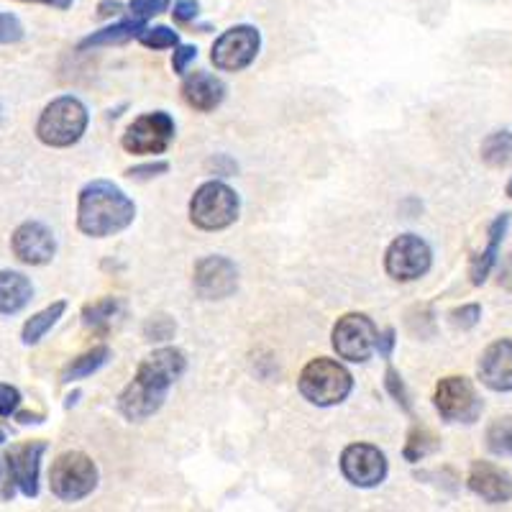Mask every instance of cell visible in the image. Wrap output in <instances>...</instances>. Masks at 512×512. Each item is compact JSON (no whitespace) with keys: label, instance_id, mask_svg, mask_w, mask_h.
<instances>
[{"label":"cell","instance_id":"obj_17","mask_svg":"<svg viewBox=\"0 0 512 512\" xmlns=\"http://www.w3.org/2000/svg\"><path fill=\"white\" fill-rule=\"evenodd\" d=\"M479 379L492 392H512V338H500L482 351Z\"/></svg>","mask_w":512,"mask_h":512},{"label":"cell","instance_id":"obj_16","mask_svg":"<svg viewBox=\"0 0 512 512\" xmlns=\"http://www.w3.org/2000/svg\"><path fill=\"white\" fill-rule=\"evenodd\" d=\"M466 484L489 505H505L512 500V474L492 461H474Z\"/></svg>","mask_w":512,"mask_h":512},{"label":"cell","instance_id":"obj_23","mask_svg":"<svg viewBox=\"0 0 512 512\" xmlns=\"http://www.w3.org/2000/svg\"><path fill=\"white\" fill-rule=\"evenodd\" d=\"M108 361H111V349L105 344L93 346V349H88L85 354H80L64 367L62 382H77V379L90 377V374H95L98 369H103Z\"/></svg>","mask_w":512,"mask_h":512},{"label":"cell","instance_id":"obj_41","mask_svg":"<svg viewBox=\"0 0 512 512\" xmlns=\"http://www.w3.org/2000/svg\"><path fill=\"white\" fill-rule=\"evenodd\" d=\"M24 3H44V6L59 8V11H67L72 6V0H24Z\"/></svg>","mask_w":512,"mask_h":512},{"label":"cell","instance_id":"obj_7","mask_svg":"<svg viewBox=\"0 0 512 512\" xmlns=\"http://www.w3.org/2000/svg\"><path fill=\"white\" fill-rule=\"evenodd\" d=\"M433 405L446 423H474L482 413V400L474 390L472 379L451 374L436 384Z\"/></svg>","mask_w":512,"mask_h":512},{"label":"cell","instance_id":"obj_13","mask_svg":"<svg viewBox=\"0 0 512 512\" xmlns=\"http://www.w3.org/2000/svg\"><path fill=\"white\" fill-rule=\"evenodd\" d=\"M192 285L203 300H223L239 287V269L226 256H203L195 264Z\"/></svg>","mask_w":512,"mask_h":512},{"label":"cell","instance_id":"obj_43","mask_svg":"<svg viewBox=\"0 0 512 512\" xmlns=\"http://www.w3.org/2000/svg\"><path fill=\"white\" fill-rule=\"evenodd\" d=\"M507 198H512V177H510V182H507Z\"/></svg>","mask_w":512,"mask_h":512},{"label":"cell","instance_id":"obj_10","mask_svg":"<svg viewBox=\"0 0 512 512\" xmlns=\"http://www.w3.org/2000/svg\"><path fill=\"white\" fill-rule=\"evenodd\" d=\"M172 139H175V118L164 111H154L139 116L126 128L121 146L128 154L149 157V154L167 152Z\"/></svg>","mask_w":512,"mask_h":512},{"label":"cell","instance_id":"obj_32","mask_svg":"<svg viewBox=\"0 0 512 512\" xmlns=\"http://www.w3.org/2000/svg\"><path fill=\"white\" fill-rule=\"evenodd\" d=\"M175 331H177V323L172 318H167V315H157V318L149 320L144 328L149 341H169V338L175 336Z\"/></svg>","mask_w":512,"mask_h":512},{"label":"cell","instance_id":"obj_5","mask_svg":"<svg viewBox=\"0 0 512 512\" xmlns=\"http://www.w3.org/2000/svg\"><path fill=\"white\" fill-rule=\"evenodd\" d=\"M239 218V195L221 180H208L190 200V221L200 231H223Z\"/></svg>","mask_w":512,"mask_h":512},{"label":"cell","instance_id":"obj_4","mask_svg":"<svg viewBox=\"0 0 512 512\" xmlns=\"http://www.w3.org/2000/svg\"><path fill=\"white\" fill-rule=\"evenodd\" d=\"M88 128V108L75 95H62L54 98L44 108L36 123V136L41 144L54 146V149H67L77 144Z\"/></svg>","mask_w":512,"mask_h":512},{"label":"cell","instance_id":"obj_8","mask_svg":"<svg viewBox=\"0 0 512 512\" xmlns=\"http://www.w3.org/2000/svg\"><path fill=\"white\" fill-rule=\"evenodd\" d=\"M433 264L431 246L425 244L415 233H402L384 251V269L392 280L415 282L428 274Z\"/></svg>","mask_w":512,"mask_h":512},{"label":"cell","instance_id":"obj_38","mask_svg":"<svg viewBox=\"0 0 512 512\" xmlns=\"http://www.w3.org/2000/svg\"><path fill=\"white\" fill-rule=\"evenodd\" d=\"M395 344H397V333L395 328H384V331H377V346H374V351H379V356L382 359H390L392 351H395Z\"/></svg>","mask_w":512,"mask_h":512},{"label":"cell","instance_id":"obj_42","mask_svg":"<svg viewBox=\"0 0 512 512\" xmlns=\"http://www.w3.org/2000/svg\"><path fill=\"white\" fill-rule=\"evenodd\" d=\"M77 397H80V392H72V395L67 397V402H64V405H67V408H72V405L77 402Z\"/></svg>","mask_w":512,"mask_h":512},{"label":"cell","instance_id":"obj_34","mask_svg":"<svg viewBox=\"0 0 512 512\" xmlns=\"http://www.w3.org/2000/svg\"><path fill=\"white\" fill-rule=\"evenodd\" d=\"M18 405H21V392L13 384L0 382V418H11L16 415Z\"/></svg>","mask_w":512,"mask_h":512},{"label":"cell","instance_id":"obj_40","mask_svg":"<svg viewBox=\"0 0 512 512\" xmlns=\"http://www.w3.org/2000/svg\"><path fill=\"white\" fill-rule=\"evenodd\" d=\"M121 3H118V0H103V3H100L98 6V16L100 18H111V16H118V13H121Z\"/></svg>","mask_w":512,"mask_h":512},{"label":"cell","instance_id":"obj_22","mask_svg":"<svg viewBox=\"0 0 512 512\" xmlns=\"http://www.w3.org/2000/svg\"><path fill=\"white\" fill-rule=\"evenodd\" d=\"M123 300L121 297H100L95 303H88L82 308V323L93 331H108L113 320L121 318Z\"/></svg>","mask_w":512,"mask_h":512},{"label":"cell","instance_id":"obj_30","mask_svg":"<svg viewBox=\"0 0 512 512\" xmlns=\"http://www.w3.org/2000/svg\"><path fill=\"white\" fill-rule=\"evenodd\" d=\"M172 6V0H131L128 3V16L136 18V21H141V24H146L149 18L159 16V13H164L167 8Z\"/></svg>","mask_w":512,"mask_h":512},{"label":"cell","instance_id":"obj_28","mask_svg":"<svg viewBox=\"0 0 512 512\" xmlns=\"http://www.w3.org/2000/svg\"><path fill=\"white\" fill-rule=\"evenodd\" d=\"M136 39H139L146 49H175L177 44H180L177 31H172L169 26H144Z\"/></svg>","mask_w":512,"mask_h":512},{"label":"cell","instance_id":"obj_6","mask_svg":"<svg viewBox=\"0 0 512 512\" xmlns=\"http://www.w3.org/2000/svg\"><path fill=\"white\" fill-rule=\"evenodd\" d=\"M52 495L62 502H80L90 497L98 487V466L82 451H67L57 456L49 472Z\"/></svg>","mask_w":512,"mask_h":512},{"label":"cell","instance_id":"obj_27","mask_svg":"<svg viewBox=\"0 0 512 512\" xmlns=\"http://www.w3.org/2000/svg\"><path fill=\"white\" fill-rule=\"evenodd\" d=\"M438 446H441V443H438V438L433 436L428 428H423V425H415L413 431H410L408 443H405V451H402V454H405V459H408L410 464H415V461H420V459H425L428 454H433Z\"/></svg>","mask_w":512,"mask_h":512},{"label":"cell","instance_id":"obj_15","mask_svg":"<svg viewBox=\"0 0 512 512\" xmlns=\"http://www.w3.org/2000/svg\"><path fill=\"white\" fill-rule=\"evenodd\" d=\"M11 249L18 262L29 264V267H41L54 259L57 241H54L52 228H47L41 221H26L13 231Z\"/></svg>","mask_w":512,"mask_h":512},{"label":"cell","instance_id":"obj_11","mask_svg":"<svg viewBox=\"0 0 512 512\" xmlns=\"http://www.w3.org/2000/svg\"><path fill=\"white\" fill-rule=\"evenodd\" d=\"M259 47H262V36L256 26L239 24L218 36L210 52V62L221 72H241L254 62Z\"/></svg>","mask_w":512,"mask_h":512},{"label":"cell","instance_id":"obj_19","mask_svg":"<svg viewBox=\"0 0 512 512\" xmlns=\"http://www.w3.org/2000/svg\"><path fill=\"white\" fill-rule=\"evenodd\" d=\"M507 226H510V213H502L497 216L495 221L489 223V231H487V246L479 251L477 256L472 259V267H469V277H472V285H484L487 277L492 274L497 264V256H500V246L502 239H505Z\"/></svg>","mask_w":512,"mask_h":512},{"label":"cell","instance_id":"obj_3","mask_svg":"<svg viewBox=\"0 0 512 512\" xmlns=\"http://www.w3.org/2000/svg\"><path fill=\"white\" fill-rule=\"evenodd\" d=\"M297 387H300V395L310 405L333 408V405H341L351 395V390H354V377L336 359L318 356V359L305 364V369L300 372V379H297Z\"/></svg>","mask_w":512,"mask_h":512},{"label":"cell","instance_id":"obj_12","mask_svg":"<svg viewBox=\"0 0 512 512\" xmlns=\"http://www.w3.org/2000/svg\"><path fill=\"white\" fill-rule=\"evenodd\" d=\"M341 474L346 482L361 489L379 487L387 477V456L372 443H351L341 454Z\"/></svg>","mask_w":512,"mask_h":512},{"label":"cell","instance_id":"obj_33","mask_svg":"<svg viewBox=\"0 0 512 512\" xmlns=\"http://www.w3.org/2000/svg\"><path fill=\"white\" fill-rule=\"evenodd\" d=\"M24 39V26L13 13H0V44H13Z\"/></svg>","mask_w":512,"mask_h":512},{"label":"cell","instance_id":"obj_31","mask_svg":"<svg viewBox=\"0 0 512 512\" xmlns=\"http://www.w3.org/2000/svg\"><path fill=\"white\" fill-rule=\"evenodd\" d=\"M451 326L461 328V331H472L477 326L479 320H482V305L479 303H469V305H461V308L451 310Z\"/></svg>","mask_w":512,"mask_h":512},{"label":"cell","instance_id":"obj_29","mask_svg":"<svg viewBox=\"0 0 512 512\" xmlns=\"http://www.w3.org/2000/svg\"><path fill=\"white\" fill-rule=\"evenodd\" d=\"M384 390L390 392L392 400H395L397 405L405 410V413H410V410H413V402H410V392H408V387H405V379L400 377V372H397L392 364L387 367V372H384Z\"/></svg>","mask_w":512,"mask_h":512},{"label":"cell","instance_id":"obj_9","mask_svg":"<svg viewBox=\"0 0 512 512\" xmlns=\"http://www.w3.org/2000/svg\"><path fill=\"white\" fill-rule=\"evenodd\" d=\"M331 344L341 359L361 364L374 354L377 346V326L364 313H346L336 320L331 333Z\"/></svg>","mask_w":512,"mask_h":512},{"label":"cell","instance_id":"obj_45","mask_svg":"<svg viewBox=\"0 0 512 512\" xmlns=\"http://www.w3.org/2000/svg\"><path fill=\"white\" fill-rule=\"evenodd\" d=\"M0 121H3V105H0Z\"/></svg>","mask_w":512,"mask_h":512},{"label":"cell","instance_id":"obj_21","mask_svg":"<svg viewBox=\"0 0 512 512\" xmlns=\"http://www.w3.org/2000/svg\"><path fill=\"white\" fill-rule=\"evenodd\" d=\"M146 24H141V21H136V18H121L118 24L113 26H105V29L95 31V34L85 36V39L80 41V49H90V47H111V44H126V41L136 39L139 36V31L144 29Z\"/></svg>","mask_w":512,"mask_h":512},{"label":"cell","instance_id":"obj_1","mask_svg":"<svg viewBox=\"0 0 512 512\" xmlns=\"http://www.w3.org/2000/svg\"><path fill=\"white\" fill-rule=\"evenodd\" d=\"M187 359L180 349H159L146 356L136 369V377L128 382L118 397V410L131 423H144L159 413L169 395V387L185 374Z\"/></svg>","mask_w":512,"mask_h":512},{"label":"cell","instance_id":"obj_25","mask_svg":"<svg viewBox=\"0 0 512 512\" xmlns=\"http://www.w3.org/2000/svg\"><path fill=\"white\" fill-rule=\"evenodd\" d=\"M482 162L492 169H505L512 164V131H495L482 141Z\"/></svg>","mask_w":512,"mask_h":512},{"label":"cell","instance_id":"obj_36","mask_svg":"<svg viewBox=\"0 0 512 512\" xmlns=\"http://www.w3.org/2000/svg\"><path fill=\"white\" fill-rule=\"evenodd\" d=\"M169 172V164L167 162H149V164H139V167H131L126 172L131 180H152V177L164 175Z\"/></svg>","mask_w":512,"mask_h":512},{"label":"cell","instance_id":"obj_18","mask_svg":"<svg viewBox=\"0 0 512 512\" xmlns=\"http://www.w3.org/2000/svg\"><path fill=\"white\" fill-rule=\"evenodd\" d=\"M182 98L195 111L210 113L216 111L218 105L223 103V98H226V85L216 75H210V72H190L185 82H182Z\"/></svg>","mask_w":512,"mask_h":512},{"label":"cell","instance_id":"obj_35","mask_svg":"<svg viewBox=\"0 0 512 512\" xmlns=\"http://www.w3.org/2000/svg\"><path fill=\"white\" fill-rule=\"evenodd\" d=\"M195 57H198V49L192 47V44H177L175 54H172V70L177 75H185L187 67H190V62Z\"/></svg>","mask_w":512,"mask_h":512},{"label":"cell","instance_id":"obj_37","mask_svg":"<svg viewBox=\"0 0 512 512\" xmlns=\"http://www.w3.org/2000/svg\"><path fill=\"white\" fill-rule=\"evenodd\" d=\"M200 13V3L198 0H177L175 8H172V18H175L177 24H190L195 21Z\"/></svg>","mask_w":512,"mask_h":512},{"label":"cell","instance_id":"obj_26","mask_svg":"<svg viewBox=\"0 0 512 512\" xmlns=\"http://www.w3.org/2000/svg\"><path fill=\"white\" fill-rule=\"evenodd\" d=\"M487 448L495 456H512V415L492 420L487 425Z\"/></svg>","mask_w":512,"mask_h":512},{"label":"cell","instance_id":"obj_20","mask_svg":"<svg viewBox=\"0 0 512 512\" xmlns=\"http://www.w3.org/2000/svg\"><path fill=\"white\" fill-rule=\"evenodd\" d=\"M34 287L21 272H0V315H13L31 303Z\"/></svg>","mask_w":512,"mask_h":512},{"label":"cell","instance_id":"obj_24","mask_svg":"<svg viewBox=\"0 0 512 512\" xmlns=\"http://www.w3.org/2000/svg\"><path fill=\"white\" fill-rule=\"evenodd\" d=\"M64 310H67V303H64V300H57V303H52L49 308L41 310V313L31 315V318L24 323V331H21L24 344L26 346L39 344L41 338L47 336V333L57 326V320L62 318Z\"/></svg>","mask_w":512,"mask_h":512},{"label":"cell","instance_id":"obj_39","mask_svg":"<svg viewBox=\"0 0 512 512\" xmlns=\"http://www.w3.org/2000/svg\"><path fill=\"white\" fill-rule=\"evenodd\" d=\"M500 285L512 292V254L505 256V262L500 267Z\"/></svg>","mask_w":512,"mask_h":512},{"label":"cell","instance_id":"obj_14","mask_svg":"<svg viewBox=\"0 0 512 512\" xmlns=\"http://www.w3.org/2000/svg\"><path fill=\"white\" fill-rule=\"evenodd\" d=\"M47 454V443L29 441L18 443L8 448L6 464H8V482L21 492L24 497L39 495V472H41V456Z\"/></svg>","mask_w":512,"mask_h":512},{"label":"cell","instance_id":"obj_2","mask_svg":"<svg viewBox=\"0 0 512 512\" xmlns=\"http://www.w3.org/2000/svg\"><path fill=\"white\" fill-rule=\"evenodd\" d=\"M136 218L134 200L108 180H95L82 187L77 200V228L85 236L105 239L126 231Z\"/></svg>","mask_w":512,"mask_h":512},{"label":"cell","instance_id":"obj_44","mask_svg":"<svg viewBox=\"0 0 512 512\" xmlns=\"http://www.w3.org/2000/svg\"><path fill=\"white\" fill-rule=\"evenodd\" d=\"M3 441H6V433L0 431V443H3Z\"/></svg>","mask_w":512,"mask_h":512}]
</instances>
